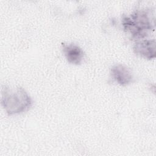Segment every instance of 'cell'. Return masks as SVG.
I'll use <instances>...</instances> for the list:
<instances>
[{
    "instance_id": "6da1fadb",
    "label": "cell",
    "mask_w": 156,
    "mask_h": 156,
    "mask_svg": "<svg viewBox=\"0 0 156 156\" xmlns=\"http://www.w3.org/2000/svg\"><path fill=\"white\" fill-rule=\"evenodd\" d=\"M1 103L6 113L11 116L29 110L33 101L23 88L4 85L1 90Z\"/></svg>"
},
{
    "instance_id": "7a4b0ae2",
    "label": "cell",
    "mask_w": 156,
    "mask_h": 156,
    "mask_svg": "<svg viewBox=\"0 0 156 156\" xmlns=\"http://www.w3.org/2000/svg\"><path fill=\"white\" fill-rule=\"evenodd\" d=\"M122 24L124 29L136 38L146 36L147 32L151 30L154 25L149 13L144 10H136L129 16H124Z\"/></svg>"
},
{
    "instance_id": "3957f363",
    "label": "cell",
    "mask_w": 156,
    "mask_h": 156,
    "mask_svg": "<svg viewBox=\"0 0 156 156\" xmlns=\"http://www.w3.org/2000/svg\"><path fill=\"white\" fill-rule=\"evenodd\" d=\"M112 78L119 85L126 86L133 82V77L131 70L125 65L117 64L110 69Z\"/></svg>"
},
{
    "instance_id": "277c9868",
    "label": "cell",
    "mask_w": 156,
    "mask_h": 156,
    "mask_svg": "<svg viewBox=\"0 0 156 156\" xmlns=\"http://www.w3.org/2000/svg\"><path fill=\"white\" fill-rule=\"evenodd\" d=\"M62 50L67 61L73 65H79L83 62L85 54L79 46L75 44H62Z\"/></svg>"
},
{
    "instance_id": "5b68a950",
    "label": "cell",
    "mask_w": 156,
    "mask_h": 156,
    "mask_svg": "<svg viewBox=\"0 0 156 156\" xmlns=\"http://www.w3.org/2000/svg\"><path fill=\"white\" fill-rule=\"evenodd\" d=\"M134 52L147 59L155 57V40H143L136 42L133 47Z\"/></svg>"
}]
</instances>
